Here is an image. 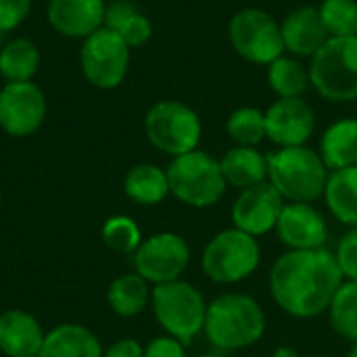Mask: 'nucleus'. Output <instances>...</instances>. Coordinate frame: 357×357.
<instances>
[{
	"mask_svg": "<svg viewBox=\"0 0 357 357\" xmlns=\"http://www.w3.org/2000/svg\"><path fill=\"white\" fill-rule=\"evenodd\" d=\"M343 280L335 251H284L270 270L268 291L280 312L295 320H312L328 312Z\"/></svg>",
	"mask_w": 357,
	"mask_h": 357,
	"instance_id": "obj_1",
	"label": "nucleus"
},
{
	"mask_svg": "<svg viewBox=\"0 0 357 357\" xmlns=\"http://www.w3.org/2000/svg\"><path fill=\"white\" fill-rule=\"evenodd\" d=\"M268 318L261 303L247 293H222L207 303L203 335L222 354L257 345L266 335Z\"/></svg>",
	"mask_w": 357,
	"mask_h": 357,
	"instance_id": "obj_2",
	"label": "nucleus"
},
{
	"mask_svg": "<svg viewBox=\"0 0 357 357\" xmlns=\"http://www.w3.org/2000/svg\"><path fill=\"white\" fill-rule=\"evenodd\" d=\"M328 167L316 149L289 146L268 153V182L287 203H316L324 197Z\"/></svg>",
	"mask_w": 357,
	"mask_h": 357,
	"instance_id": "obj_3",
	"label": "nucleus"
},
{
	"mask_svg": "<svg viewBox=\"0 0 357 357\" xmlns=\"http://www.w3.org/2000/svg\"><path fill=\"white\" fill-rule=\"evenodd\" d=\"M165 172L169 195L195 209H209L218 205L228 190L220 159L201 149L174 157Z\"/></svg>",
	"mask_w": 357,
	"mask_h": 357,
	"instance_id": "obj_4",
	"label": "nucleus"
},
{
	"mask_svg": "<svg viewBox=\"0 0 357 357\" xmlns=\"http://www.w3.org/2000/svg\"><path fill=\"white\" fill-rule=\"evenodd\" d=\"M151 310L163 333L184 345H190L199 335H203L207 301L195 284L182 278L153 287Z\"/></svg>",
	"mask_w": 357,
	"mask_h": 357,
	"instance_id": "obj_5",
	"label": "nucleus"
},
{
	"mask_svg": "<svg viewBox=\"0 0 357 357\" xmlns=\"http://www.w3.org/2000/svg\"><path fill=\"white\" fill-rule=\"evenodd\" d=\"M261 264V245L259 238L241 232L238 228L220 230L209 238L201 253L203 274L222 287L238 284L251 278Z\"/></svg>",
	"mask_w": 357,
	"mask_h": 357,
	"instance_id": "obj_6",
	"label": "nucleus"
},
{
	"mask_svg": "<svg viewBox=\"0 0 357 357\" xmlns=\"http://www.w3.org/2000/svg\"><path fill=\"white\" fill-rule=\"evenodd\" d=\"M312 88L328 102L357 100V36L328 38L310 59Z\"/></svg>",
	"mask_w": 357,
	"mask_h": 357,
	"instance_id": "obj_7",
	"label": "nucleus"
},
{
	"mask_svg": "<svg viewBox=\"0 0 357 357\" xmlns=\"http://www.w3.org/2000/svg\"><path fill=\"white\" fill-rule=\"evenodd\" d=\"M144 132L157 151L174 159L199 149L203 138V123L190 105L165 98L149 109L144 117Z\"/></svg>",
	"mask_w": 357,
	"mask_h": 357,
	"instance_id": "obj_8",
	"label": "nucleus"
},
{
	"mask_svg": "<svg viewBox=\"0 0 357 357\" xmlns=\"http://www.w3.org/2000/svg\"><path fill=\"white\" fill-rule=\"evenodd\" d=\"M232 50L251 65H270L284 54L280 23L264 8L249 6L232 15L228 23Z\"/></svg>",
	"mask_w": 357,
	"mask_h": 357,
	"instance_id": "obj_9",
	"label": "nucleus"
},
{
	"mask_svg": "<svg viewBox=\"0 0 357 357\" xmlns=\"http://www.w3.org/2000/svg\"><path fill=\"white\" fill-rule=\"evenodd\" d=\"M130 52L132 48L123 42V38L117 31L102 25L82 42V73L94 88L113 90L121 86V82L128 75Z\"/></svg>",
	"mask_w": 357,
	"mask_h": 357,
	"instance_id": "obj_10",
	"label": "nucleus"
},
{
	"mask_svg": "<svg viewBox=\"0 0 357 357\" xmlns=\"http://www.w3.org/2000/svg\"><path fill=\"white\" fill-rule=\"evenodd\" d=\"M134 272L149 284L180 280L190 264V247L176 232H157L140 243L132 255Z\"/></svg>",
	"mask_w": 357,
	"mask_h": 357,
	"instance_id": "obj_11",
	"label": "nucleus"
},
{
	"mask_svg": "<svg viewBox=\"0 0 357 357\" xmlns=\"http://www.w3.org/2000/svg\"><path fill=\"white\" fill-rule=\"evenodd\" d=\"M46 96L33 82H6L0 90V130L13 138L38 132L46 117Z\"/></svg>",
	"mask_w": 357,
	"mask_h": 357,
	"instance_id": "obj_12",
	"label": "nucleus"
},
{
	"mask_svg": "<svg viewBox=\"0 0 357 357\" xmlns=\"http://www.w3.org/2000/svg\"><path fill=\"white\" fill-rule=\"evenodd\" d=\"M284 205L287 201L270 182H261L257 186L238 190L230 207L232 228H238L241 232L261 238L276 230Z\"/></svg>",
	"mask_w": 357,
	"mask_h": 357,
	"instance_id": "obj_13",
	"label": "nucleus"
},
{
	"mask_svg": "<svg viewBox=\"0 0 357 357\" xmlns=\"http://www.w3.org/2000/svg\"><path fill=\"white\" fill-rule=\"evenodd\" d=\"M316 132V111L305 98H276L266 109V136L278 149L303 146Z\"/></svg>",
	"mask_w": 357,
	"mask_h": 357,
	"instance_id": "obj_14",
	"label": "nucleus"
},
{
	"mask_svg": "<svg viewBox=\"0 0 357 357\" xmlns=\"http://www.w3.org/2000/svg\"><path fill=\"white\" fill-rule=\"evenodd\" d=\"M274 232L287 251L324 249L328 241L326 218L314 203H287Z\"/></svg>",
	"mask_w": 357,
	"mask_h": 357,
	"instance_id": "obj_15",
	"label": "nucleus"
},
{
	"mask_svg": "<svg viewBox=\"0 0 357 357\" xmlns=\"http://www.w3.org/2000/svg\"><path fill=\"white\" fill-rule=\"evenodd\" d=\"M105 0H50L48 23L65 38L86 40L105 25Z\"/></svg>",
	"mask_w": 357,
	"mask_h": 357,
	"instance_id": "obj_16",
	"label": "nucleus"
},
{
	"mask_svg": "<svg viewBox=\"0 0 357 357\" xmlns=\"http://www.w3.org/2000/svg\"><path fill=\"white\" fill-rule=\"evenodd\" d=\"M280 31L284 52L297 59H312L328 42L318 6H299L291 10L280 23Z\"/></svg>",
	"mask_w": 357,
	"mask_h": 357,
	"instance_id": "obj_17",
	"label": "nucleus"
},
{
	"mask_svg": "<svg viewBox=\"0 0 357 357\" xmlns=\"http://www.w3.org/2000/svg\"><path fill=\"white\" fill-rule=\"evenodd\" d=\"M46 333L36 316L23 310L0 314V351L6 357H38Z\"/></svg>",
	"mask_w": 357,
	"mask_h": 357,
	"instance_id": "obj_18",
	"label": "nucleus"
},
{
	"mask_svg": "<svg viewBox=\"0 0 357 357\" xmlns=\"http://www.w3.org/2000/svg\"><path fill=\"white\" fill-rule=\"evenodd\" d=\"M220 167L226 184L245 190L268 182V155L257 146H232L220 157Z\"/></svg>",
	"mask_w": 357,
	"mask_h": 357,
	"instance_id": "obj_19",
	"label": "nucleus"
},
{
	"mask_svg": "<svg viewBox=\"0 0 357 357\" xmlns=\"http://www.w3.org/2000/svg\"><path fill=\"white\" fill-rule=\"evenodd\" d=\"M100 339L82 324H59L46 333L38 357H102Z\"/></svg>",
	"mask_w": 357,
	"mask_h": 357,
	"instance_id": "obj_20",
	"label": "nucleus"
},
{
	"mask_svg": "<svg viewBox=\"0 0 357 357\" xmlns=\"http://www.w3.org/2000/svg\"><path fill=\"white\" fill-rule=\"evenodd\" d=\"M318 153H320L324 165L328 167V172L357 165L356 117H345V119L333 121L320 138Z\"/></svg>",
	"mask_w": 357,
	"mask_h": 357,
	"instance_id": "obj_21",
	"label": "nucleus"
},
{
	"mask_svg": "<svg viewBox=\"0 0 357 357\" xmlns=\"http://www.w3.org/2000/svg\"><path fill=\"white\" fill-rule=\"evenodd\" d=\"M322 199L339 224L347 228L357 226V165L331 172Z\"/></svg>",
	"mask_w": 357,
	"mask_h": 357,
	"instance_id": "obj_22",
	"label": "nucleus"
},
{
	"mask_svg": "<svg viewBox=\"0 0 357 357\" xmlns=\"http://www.w3.org/2000/svg\"><path fill=\"white\" fill-rule=\"evenodd\" d=\"M123 192L130 201L153 207L169 197L167 172L155 163H138L123 178Z\"/></svg>",
	"mask_w": 357,
	"mask_h": 357,
	"instance_id": "obj_23",
	"label": "nucleus"
},
{
	"mask_svg": "<svg viewBox=\"0 0 357 357\" xmlns=\"http://www.w3.org/2000/svg\"><path fill=\"white\" fill-rule=\"evenodd\" d=\"M151 284L136 272L123 274L109 284L107 303L119 318H136L151 307Z\"/></svg>",
	"mask_w": 357,
	"mask_h": 357,
	"instance_id": "obj_24",
	"label": "nucleus"
},
{
	"mask_svg": "<svg viewBox=\"0 0 357 357\" xmlns=\"http://www.w3.org/2000/svg\"><path fill=\"white\" fill-rule=\"evenodd\" d=\"M105 27L117 31L130 48L144 46L153 36V23L146 15H142L136 4L128 0H115L107 4L105 10Z\"/></svg>",
	"mask_w": 357,
	"mask_h": 357,
	"instance_id": "obj_25",
	"label": "nucleus"
},
{
	"mask_svg": "<svg viewBox=\"0 0 357 357\" xmlns=\"http://www.w3.org/2000/svg\"><path fill=\"white\" fill-rule=\"evenodd\" d=\"M266 79L270 90L278 98H303L312 88L310 69L301 63V59L282 54L274 63L268 65Z\"/></svg>",
	"mask_w": 357,
	"mask_h": 357,
	"instance_id": "obj_26",
	"label": "nucleus"
},
{
	"mask_svg": "<svg viewBox=\"0 0 357 357\" xmlns=\"http://www.w3.org/2000/svg\"><path fill=\"white\" fill-rule=\"evenodd\" d=\"M40 69V50L27 38L8 40L0 48V75L6 82H31Z\"/></svg>",
	"mask_w": 357,
	"mask_h": 357,
	"instance_id": "obj_27",
	"label": "nucleus"
},
{
	"mask_svg": "<svg viewBox=\"0 0 357 357\" xmlns=\"http://www.w3.org/2000/svg\"><path fill=\"white\" fill-rule=\"evenodd\" d=\"M331 328L347 343H357V280H343L328 305Z\"/></svg>",
	"mask_w": 357,
	"mask_h": 357,
	"instance_id": "obj_28",
	"label": "nucleus"
},
{
	"mask_svg": "<svg viewBox=\"0 0 357 357\" xmlns=\"http://www.w3.org/2000/svg\"><path fill=\"white\" fill-rule=\"evenodd\" d=\"M226 132L236 146H259L266 136V111L238 107L226 119Z\"/></svg>",
	"mask_w": 357,
	"mask_h": 357,
	"instance_id": "obj_29",
	"label": "nucleus"
},
{
	"mask_svg": "<svg viewBox=\"0 0 357 357\" xmlns=\"http://www.w3.org/2000/svg\"><path fill=\"white\" fill-rule=\"evenodd\" d=\"M318 13L328 38L357 36V0H322Z\"/></svg>",
	"mask_w": 357,
	"mask_h": 357,
	"instance_id": "obj_30",
	"label": "nucleus"
},
{
	"mask_svg": "<svg viewBox=\"0 0 357 357\" xmlns=\"http://www.w3.org/2000/svg\"><path fill=\"white\" fill-rule=\"evenodd\" d=\"M100 236H102V243L111 251L121 253V255H134V251L144 241L136 220H132L128 215H113V218H109L102 224Z\"/></svg>",
	"mask_w": 357,
	"mask_h": 357,
	"instance_id": "obj_31",
	"label": "nucleus"
},
{
	"mask_svg": "<svg viewBox=\"0 0 357 357\" xmlns=\"http://www.w3.org/2000/svg\"><path fill=\"white\" fill-rule=\"evenodd\" d=\"M337 264L345 280H357V226L347 228L335 249Z\"/></svg>",
	"mask_w": 357,
	"mask_h": 357,
	"instance_id": "obj_32",
	"label": "nucleus"
},
{
	"mask_svg": "<svg viewBox=\"0 0 357 357\" xmlns=\"http://www.w3.org/2000/svg\"><path fill=\"white\" fill-rule=\"evenodd\" d=\"M31 0H0V36L17 29L29 15Z\"/></svg>",
	"mask_w": 357,
	"mask_h": 357,
	"instance_id": "obj_33",
	"label": "nucleus"
},
{
	"mask_svg": "<svg viewBox=\"0 0 357 357\" xmlns=\"http://www.w3.org/2000/svg\"><path fill=\"white\" fill-rule=\"evenodd\" d=\"M186 347L188 345H184L178 339L169 335H161L149 341V345L144 347V357H188Z\"/></svg>",
	"mask_w": 357,
	"mask_h": 357,
	"instance_id": "obj_34",
	"label": "nucleus"
},
{
	"mask_svg": "<svg viewBox=\"0 0 357 357\" xmlns=\"http://www.w3.org/2000/svg\"><path fill=\"white\" fill-rule=\"evenodd\" d=\"M102 357H144V347L136 339H119L102 351Z\"/></svg>",
	"mask_w": 357,
	"mask_h": 357,
	"instance_id": "obj_35",
	"label": "nucleus"
},
{
	"mask_svg": "<svg viewBox=\"0 0 357 357\" xmlns=\"http://www.w3.org/2000/svg\"><path fill=\"white\" fill-rule=\"evenodd\" d=\"M272 357H303L297 349L289 347V345H280L272 351Z\"/></svg>",
	"mask_w": 357,
	"mask_h": 357,
	"instance_id": "obj_36",
	"label": "nucleus"
},
{
	"mask_svg": "<svg viewBox=\"0 0 357 357\" xmlns=\"http://www.w3.org/2000/svg\"><path fill=\"white\" fill-rule=\"evenodd\" d=\"M345 357H357V343H354V345H351V349L347 351V356Z\"/></svg>",
	"mask_w": 357,
	"mask_h": 357,
	"instance_id": "obj_37",
	"label": "nucleus"
},
{
	"mask_svg": "<svg viewBox=\"0 0 357 357\" xmlns=\"http://www.w3.org/2000/svg\"><path fill=\"white\" fill-rule=\"evenodd\" d=\"M197 357H224V356H220V354H201V356H197Z\"/></svg>",
	"mask_w": 357,
	"mask_h": 357,
	"instance_id": "obj_38",
	"label": "nucleus"
},
{
	"mask_svg": "<svg viewBox=\"0 0 357 357\" xmlns=\"http://www.w3.org/2000/svg\"><path fill=\"white\" fill-rule=\"evenodd\" d=\"M303 357H333V356H322V354H314V356H303Z\"/></svg>",
	"mask_w": 357,
	"mask_h": 357,
	"instance_id": "obj_39",
	"label": "nucleus"
},
{
	"mask_svg": "<svg viewBox=\"0 0 357 357\" xmlns=\"http://www.w3.org/2000/svg\"><path fill=\"white\" fill-rule=\"evenodd\" d=\"M0 203H2V190H0Z\"/></svg>",
	"mask_w": 357,
	"mask_h": 357,
	"instance_id": "obj_40",
	"label": "nucleus"
}]
</instances>
